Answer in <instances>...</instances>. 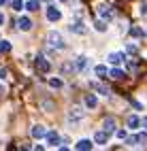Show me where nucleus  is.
I'll list each match as a JSON object with an SVG mask.
<instances>
[{
    "instance_id": "nucleus-28",
    "label": "nucleus",
    "mask_w": 147,
    "mask_h": 151,
    "mask_svg": "<svg viewBox=\"0 0 147 151\" xmlns=\"http://www.w3.org/2000/svg\"><path fill=\"white\" fill-rule=\"evenodd\" d=\"M126 51H128V53H136V51H139V47H136V45H132V43H128Z\"/></svg>"
},
{
    "instance_id": "nucleus-15",
    "label": "nucleus",
    "mask_w": 147,
    "mask_h": 151,
    "mask_svg": "<svg viewBox=\"0 0 147 151\" xmlns=\"http://www.w3.org/2000/svg\"><path fill=\"white\" fill-rule=\"evenodd\" d=\"M122 60H124V53H120V51H115V53H109V62L111 64H122Z\"/></svg>"
},
{
    "instance_id": "nucleus-5",
    "label": "nucleus",
    "mask_w": 147,
    "mask_h": 151,
    "mask_svg": "<svg viewBox=\"0 0 147 151\" xmlns=\"http://www.w3.org/2000/svg\"><path fill=\"white\" fill-rule=\"evenodd\" d=\"M45 140H47V145H49V147H55V145H60V143H62L60 134H58V132H53V130L45 134Z\"/></svg>"
},
{
    "instance_id": "nucleus-4",
    "label": "nucleus",
    "mask_w": 147,
    "mask_h": 151,
    "mask_svg": "<svg viewBox=\"0 0 147 151\" xmlns=\"http://www.w3.org/2000/svg\"><path fill=\"white\" fill-rule=\"evenodd\" d=\"M45 17H47V22H60L62 13H60V9H55V6H47Z\"/></svg>"
},
{
    "instance_id": "nucleus-7",
    "label": "nucleus",
    "mask_w": 147,
    "mask_h": 151,
    "mask_svg": "<svg viewBox=\"0 0 147 151\" xmlns=\"http://www.w3.org/2000/svg\"><path fill=\"white\" fill-rule=\"evenodd\" d=\"M36 68H38V73H43V75H45V73H49L51 64H49V62H47V60H45L43 55H38V58H36Z\"/></svg>"
},
{
    "instance_id": "nucleus-13",
    "label": "nucleus",
    "mask_w": 147,
    "mask_h": 151,
    "mask_svg": "<svg viewBox=\"0 0 147 151\" xmlns=\"http://www.w3.org/2000/svg\"><path fill=\"white\" fill-rule=\"evenodd\" d=\"M75 147L79 149V151H81V149H83V151H90V149H92L94 145H92V140H87V138H83V140H79V143H77Z\"/></svg>"
},
{
    "instance_id": "nucleus-18",
    "label": "nucleus",
    "mask_w": 147,
    "mask_h": 151,
    "mask_svg": "<svg viewBox=\"0 0 147 151\" xmlns=\"http://www.w3.org/2000/svg\"><path fill=\"white\" fill-rule=\"evenodd\" d=\"M139 126H141V119L136 117V115H130V117H128V128H130V130H136Z\"/></svg>"
},
{
    "instance_id": "nucleus-22",
    "label": "nucleus",
    "mask_w": 147,
    "mask_h": 151,
    "mask_svg": "<svg viewBox=\"0 0 147 151\" xmlns=\"http://www.w3.org/2000/svg\"><path fill=\"white\" fill-rule=\"evenodd\" d=\"M130 34H132L134 38H141V36H143L145 32H143V30H141V28H136V26H132V28H130Z\"/></svg>"
},
{
    "instance_id": "nucleus-25",
    "label": "nucleus",
    "mask_w": 147,
    "mask_h": 151,
    "mask_svg": "<svg viewBox=\"0 0 147 151\" xmlns=\"http://www.w3.org/2000/svg\"><path fill=\"white\" fill-rule=\"evenodd\" d=\"M26 9H28V11H36V9H38V2H36V0H28V2H26Z\"/></svg>"
},
{
    "instance_id": "nucleus-12",
    "label": "nucleus",
    "mask_w": 147,
    "mask_h": 151,
    "mask_svg": "<svg viewBox=\"0 0 147 151\" xmlns=\"http://www.w3.org/2000/svg\"><path fill=\"white\" fill-rule=\"evenodd\" d=\"M109 75H111V79H115V81H124V79H126V73L120 70V68H113Z\"/></svg>"
},
{
    "instance_id": "nucleus-30",
    "label": "nucleus",
    "mask_w": 147,
    "mask_h": 151,
    "mask_svg": "<svg viewBox=\"0 0 147 151\" xmlns=\"http://www.w3.org/2000/svg\"><path fill=\"white\" fill-rule=\"evenodd\" d=\"M117 138H126V130H117Z\"/></svg>"
},
{
    "instance_id": "nucleus-31",
    "label": "nucleus",
    "mask_w": 147,
    "mask_h": 151,
    "mask_svg": "<svg viewBox=\"0 0 147 151\" xmlns=\"http://www.w3.org/2000/svg\"><path fill=\"white\" fill-rule=\"evenodd\" d=\"M141 126H143V128L147 130V117H143V119H141Z\"/></svg>"
},
{
    "instance_id": "nucleus-32",
    "label": "nucleus",
    "mask_w": 147,
    "mask_h": 151,
    "mask_svg": "<svg viewBox=\"0 0 147 151\" xmlns=\"http://www.w3.org/2000/svg\"><path fill=\"white\" fill-rule=\"evenodd\" d=\"M2 24H4V15H2V13H0V26H2Z\"/></svg>"
},
{
    "instance_id": "nucleus-8",
    "label": "nucleus",
    "mask_w": 147,
    "mask_h": 151,
    "mask_svg": "<svg viewBox=\"0 0 147 151\" xmlns=\"http://www.w3.org/2000/svg\"><path fill=\"white\" fill-rule=\"evenodd\" d=\"M71 32H75V34H85V32H87L83 19H81V22H73V24H71Z\"/></svg>"
},
{
    "instance_id": "nucleus-33",
    "label": "nucleus",
    "mask_w": 147,
    "mask_h": 151,
    "mask_svg": "<svg viewBox=\"0 0 147 151\" xmlns=\"http://www.w3.org/2000/svg\"><path fill=\"white\" fill-rule=\"evenodd\" d=\"M2 2H4V0H0V4H2Z\"/></svg>"
},
{
    "instance_id": "nucleus-1",
    "label": "nucleus",
    "mask_w": 147,
    "mask_h": 151,
    "mask_svg": "<svg viewBox=\"0 0 147 151\" xmlns=\"http://www.w3.org/2000/svg\"><path fill=\"white\" fill-rule=\"evenodd\" d=\"M47 45L55 49V51H60V49H64V38L60 32H55V30H51V32H47Z\"/></svg>"
},
{
    "instance_id": "nucleus-16",
    "label": "nucleus",
    "mask_w": 147,
    "mask_h": 151,
    "mask_svg": "<svg viewBox=\"0 0 147 151\" xmlns=\"http://www.w3.org/2000/svg\"><path fill=\"white\" fill-rule=\"evenodd\" d=\"M92 87L96 89V92L104 94V96H109V94H111V92H109V87H107V85H102V83H98V81H94V83H92Z\"/></svg>"
},
{
    "instance_id": "nucleus-2",
    "label": "nucleus",
    "mask_w": 147,
    "mask_h": 151,
    "mask_svg": "<svg viewBox=\"0 0 147 151\" xmlns=\"http://www.w3.org/2000/svg\"><path fill=\"white\" fill-rule=\"evenodd\" d=\"M81 117H83V111H81L79 106H75V109H71V111H68V117H66V122L71 124V126H75V124L79 122Z\"/></svg>"
},
{
    "instance_id": "nucleus-14",
    "label": "nucleus",
    "mask_w": 147,
    "mask_h": 151,
    "mask_svg": "<svg viewBox=\"0 0 147 151\" xmlns=\"http://www.w3.org/2000/svg\"><path fill=\"white\" fill-rule=\"evenodd\" d=\"M45 134H47V130H45L43 126H34V128H32V136H34V138H45Z\"/></svg>"
},
{
    "instance_id": "nucleus-21",
    "label": "nucleus",
    "mask_w": 147,
    "mask_h": 151,
    "mask_svg": "<svg viewBox=\"0 0 147 151\" xmlns=\"http://www.w3.org/2000/svg\"><path fill=\"white\" fill-rule=\"evenodd\" d=\"M11 51V43L9 41H0V53H9Z\"/></svg>"
},
{
    "instance_id": "nucleus-10",
    "label": "nucleus",
    "mask_w": 147,
    "mask_h": 151,
    "mask_svg": "<svg viewBox=\"0 0 147 151\" xmlns=\"http://www.w3.org/2000/svg\"><path fill=\"white\" fill-rule=\"evenodd\" d=\"M17 26H19V30L28 32V30L32 28V22H30V17H19V19H17Z\"/></svg>"
},
{
    "instance_id": "nucleus-24",
    "label": "nucleus",
    "mask_w": 147,
    "mask_h": 151,
    "mask_svg": "<svg viewBox=\"0 0 147 151\" xmlns=\"http://www.w3.org/2000/svg\"><path fill=\"white\" fill-rule=\"evenodd\" d=\"M49 85H51L53 89H60L64 83H62V79H49Z\"/></svg>"
},
{
    "instance_id": "nucleus-20",
    "label": "nucleus",
    "mask_w": 147,
    "mask_h": 151,
    "mask_svg": "<svg viewBox=\"0 0 147 151\" xmlns=\"http://www.w3.org/2000/svg\"><path fill=\"white\" fill-rule=\"evenodd\" d=\"M94 73H96V77H104L109 70H107V66H102V64H98L96 68H94Z\"/></svg>"
},
{
    "instance_id": "nucleus-36",
    "label": "nucleus",
    "mask_w": 147,
    "mask_h": 151,
    "mask_svg": "<svg viewBox=\"0 0 147 151\" xmlns=\"http://www.w3.org/2000/svg\"><path fill=\"white\" fill-rule=\"evenodd\" d=\"M145 36H147V30H145Z\"/></svg>"
},
{
    "instance_id": "nucleus-6",
    "label": "nucleus",
    "mask_w": 147,
    "mask_h": 151,
    "mask_svg": "<svg viewBox=\"0 0 147 151\" xmlns=\"http://www.w3.org/2000/svg\"><path fill=\"white\" fill-rule=\"evenodd\" d=\"M115 128H117V122H115V117H104L102 119V130L104 132H115Z\"/></svg>"
},
{
    "instance_id": "nucleus-23",
    "label": "nucleus",
    "mask_w": 147,
    "mask_h": 151,
    "mask_svg": "<svg viewBox=\"0 0 147 151\" xmlns=\"http://www.w3.org/2000/svg\"><path fill=\"white\" fill-rule=\"evenodd\" d=\"M73 73H75L73 64H62V75H73Z\"/></svg>"
},
{
    "instance_id": "nucleus-11",
    "label": "nucleus",
    "mask_w": 147,
    "mask_h": 151,
    "mask_svg": "<svg viewBox=\"0 0 147 151\" xmlns=\"http://www.w3.org/2000/svg\"><path fill=\"white\" fill-rule=\"evenodd\" d=\"M107 28H109V26H107V22H104L102 17H98L96 24H94V30H96V32H107Z\"/></svg>"
},
{
    "instance_id": "nucleus-34",
    "label": "nucleus",
    "mask_w": 147,
    "mask_h": 151,
    "mask_svg": "<svg viewBox=\"0 0 147 151\" xmlns=\"http://www.w3.org/2000/svg\"><path fill=\"white\" fill-rule=\"evenodd\" d=\"M0 92H2V85H0Z\"/></svg>"
},
{
    "instance_id": "nucleus-17",
    "label": "nucleus",
    "mask_w": 147,
    "mask_h": 151,
    "mask_svg": "<svg viewBox=\"0 0 147 151\" xmlns=\"http://www.w3.org/2000/svg\"><path fill=\"white\" fill-rule=\"evenodd\" d=\"M85 106H87V109H96V106H98V98H96L94 94H90V96L85 98Z\"/></svg>"
},
{
    "instance_id": "nucleus-26",
    "label": "nucleus",
    "mask_w": 147,
    "mask_h": 151,
    "mask_svg": "<svg viewBox=\"0 0 147 151\" xmlns=\"http://www.w3.org/2000/svg\"><path fill=\"white\" fill-rule=\"evenodd\" d=\"M126 145L136 147V145H139V136H128V138H126Z\"/></svg>"
},
{
    "instance_id": "nucleus-19",
    "label": "nucleus",
    "mask_w": 147,
    "mask_h": 151,
    "mask_svg": "<svg viewBox=\"0 0 147 151\" xmlns=\"http://www.w3.org/2000/svg\"><path fill=\"white\" fill-rule=\"evenodd\" d=\"M85 66H87V60H85L83 55H81V58H77V60H75V70H83Z\"/></svg>"
},
{
    "instance_id": "nucleus-9",
    "label": "nucleus",
    "mask_w": 147,
    "mask_h": 151,
    "mask_svg": "<svg viewBox=\"0 0 147 151\" xmlns=\"http://www.w3.org/2000/svg\"><path fill=\"white\" fill-rule=\"evenodd\" d=\"M107 140H109V132H104V130H98L94 134V143H98V145H104Z\"/></svg>"
},
{
    "instance_id": "nucleus-27",
    "label": "nucleus",
    "mask_w": 147,
    "mask_h": 151,
    "mask_svg": "<svg viewBox=\"0 0 147 151\" xmlns=\"http://www.w3.org/2000/svg\"><path fill=\"white\" fill-rule=\"evenodd\" d=\"M11 6H13V11H22V9H24L22 0H11Z\"/></svg>"
},
{
    "instance_id": "nucleus-35",
    "label": "nucleus",
    "mask_w": 147,
    "mask_h": 151,
    "mask_svg": "<svg viewBox=\"0 0 147 151\" xmlns=\"http://www.w3.org/2000/svg\"><path fill=\"white\" fill-rule=\"evenodd\" d=\"M62 2H68V0H62Z\"/></svg>"
},
{
    "instance_id": "nucleus-3",
    "label": "nucleus",
    "mask_w": 147,
    "mask_h": 151,
    "mask_svg": "<svg viewBox=\"0 0 147 151\" xmlns=\"http://www.w3.org/2000/svg\"><path fill=\"white\" fill-rule=\"evenodd\" d=\"M98 15H100L104 22H111V19L115 17V13L111 11V6H107V4H100V6H98Z\"/></svg>"
},
{
    "instance_id": "nucleus-29",
    "label": "nucleus",
    "mask_w": 147,
    "mask_h": 151,
    "mask_svg": "<svg viewBox=\"0 0 147 151\" xmlns=\"http://www.w3.org/2000/svg\"><path fill=\"white\" fill-rule=\"evenodd\" d=\"M141 15H143V17H147V2H143V4H141Z\"/></svg>"
}]
</instances>
